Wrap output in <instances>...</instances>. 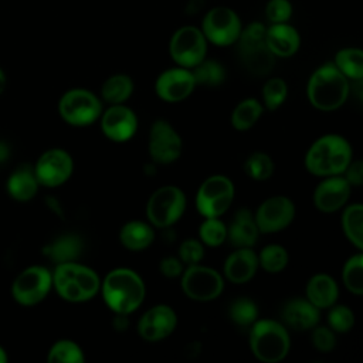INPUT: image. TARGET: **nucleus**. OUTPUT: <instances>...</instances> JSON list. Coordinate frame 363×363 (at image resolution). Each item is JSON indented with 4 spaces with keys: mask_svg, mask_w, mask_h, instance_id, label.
<instances>
[{
    "mask_svg": "<svg viewBox=\"0 0 363 363\" xmlns=\"http://www.w3.org/2000/svg\"><path fill=\"white\" fill-rule=\"evenodd\" d=\"M284 322L295 330H308L318 325L319 309L308 299L295 298L288 301L282 308Z\"/></svg>",
    "mask_w": 363,
    "mask_h": 363,
    "instance_id": "nucleus-23",
    "label": "nucleus"
},
{
    "mask_svg": "<svg viewBox=\"0 0 363 363\" xmlns=\"http://www.w3.org/2000/svg\"><path fill=\"white\" fill-rule=\"evenodd\" d=\"M274 162L272 159L262 152H254L251 153L245 162H244V170L245 173L257 180V182H264L267 179H269L274 173Z\"/></svg>",
    "mask_w": 363,
    "mask_h": 363,
    "instance_id": "nucleus-36",
    "label": "nucleus"
},
{
    "mask_svg": "<svg viewBox=\"0 0 363 363\" xmlns=\"http://www.w3.org/2000/svg\"><path fill=\"white\" fill-rule=\"evenodd\" d=\"M223 269L230 282L244 284L255 275L258 269V255L251 247L238 248L225 258Z\"/></svg>",
    "mask_w": 363,
    "mask_h": 363,
    "instance_id": "nucleus-21",
    "label": "nucleus"
},
{
    "mask_svg": "<svg viewBox=\"0 0 363 363\" xmlns=\"http://www.w3.org/2000/svg\"><path fill=\"white\" fill-rule=\"evenodd\" d=\"M9 362V353L7 350L0 345V363H6Z\"/></svg>",
    "mask_w": 363,
    "mask_h": 363,
    "instance_id": "nucleus-50",
    "label": "nucleus"
},
{
    "mask_svg": "<svg viewBox=\"0 0 363 363\" xmlns=\"http://www.w3.org/2000/svg\"><path fill=\"white\" fill-rule=\"evenodd\" d=\"M259 233L269 234L286 228L295 218V206L285 196L267 199L254 214Z\"/></svg>",
    "mask_w": 363,
    "mask_h": 363,
    "instance_id": "nucleus-16",
    "label": "nucleus"
},
{
    "mask_svg": "<svg viewBox=\"0 0 363 363\" xmlns=\"http://www.w3.org/2000/svg\"><path fill=\"white\" fill-rule=\"evenodd\" d=\"M200 30L207 41L218 47H225L237 43L242 24L233 9L217 6L206 13Z\"/></svg>",
    "mask_w": 363,
    "mask_h": 363,
    "instance_id": "nucleus-11",
    "label": "nucleus"
},
{
    "mask_svg": "<svg viewBox=\"0 0 363 363\" xmlns=\"http://www.w3.org/2000/svg\"><path fill=\"white\" fill-rule=\"evenodd\" d=\"M335 67L349 79L362 81L363 78V52L360 48H342L335 55Z\"/></svg>",
    "mask_w": 363,
    "mask_h": 363,
    "instance_id": "nucleus-30",
    "label": "nucleus"
},
{
    "mask_svg": "<svg viewBox=\"0 0 363 363\" xmlns=\"http://www.w3.org/2000/svg\"><path fill=\"white\" fill-rule=\"evenodd\" d=\"M265 43L275 57H291L299 50L301 37L288 23H275L265 28Z\"/></svg>",
    "mask_w": 363,
    "mask_h": 363,
    "instance_id": "nucleus-22",
    "label": "nucleus"
},
{
    "mask_svg": "<svg viewBox=\"0 0 363 363\" xmlns=\"http://www.w3.org/2000/svg\"><path fill=\"white\" fill-rule=\"evenodd\" d=\"M337 295V284L326 274H316L306 284V299L318 309H325L335 305Z\"/></svg>",
    "mask_w": 363,
    "mask_h": 363,
    "instance_id": "nucleus-26",
    "label": "nucleus"
},
{
    "mask_svg": "<svg viewBox=\"0 0 363 363\" xmlns=\"http://www.w3.org/2000/svg\"><path fill=\"white\" fill-rule=\"evenodd\" d=\"M121 244L130 251H142L155 240L152 225L143 221H129L119 231Z\"/></svg>",
    "mask_w": 363,
    "mask_h": 363,
    "instance_id": "nucleus-28",
    "label": "nucleus"
},
{
    "mask_svg": "<svg viewBox=\"0 0 363 363\" xmlns=\"http://www.w3.org/2000/svg\"><path fill=\"white\" fill-rule=\"evenodd\" d=\"M312 345L316 350L322 353L332 352L336 345V337L332 329L326 326H313L312 328Z\"/></svg>",
    "mask_w": 363,
    "mask_h": 363,
    "instance_id": "nucleus-44",
    "label": "nucleus"
},
{
    "mask_svg": "<svg viewBox=\"0 0 363 363\" xmlns=\"http://www.w3.org/2000/svg\"><path fill=\"white\" fill-rule=\"evenodd\" d=\"M352 186L340 176H328L313 191V204L323 213H333L342 208L350 197Z\"/></svg>",
    "mask_w": 363,
    "mask_h": 363,
    "instance_id": "nucleus-20",
    "label": "nucleus"
},
{
    "mask_svg": "<svg viewBox=\"0 0 363 363\" xmlns=\"http://www.w3.org/2000/svg\"><path fill=\"white\" fill-rule=\"evenodd\" d=\"M182 288L190 299L206 302L220 296L224 279L216 269L193 264L183 272Z\"/></svg>",
    "mask_w": 363,
    "mask_h": 363,
    "instance_id": "nucleus-13",
    "label": "nucleus"
},
{
    "mask_svg": "<svg viewBox=\"0 0 363 363\" xmlns=\"http://www.w3.org/2000/svg\"><path fill=\"white\" fill-rule=\"evenodd\" d=\"M149 153L150 157L160 164H169L179 159L183 149V142L176 129L164 119L155 121L149 132Z\"/></svg>",
    "mask_w": 363,
    "mask_h": 363,
    "instance_id": "nucleus-15",
    "label": "nucleus"
},
{
    "mask_svg": "<svg viewBox=\"0 0 363 363\" xmlns=\"http://www.w3.org/2000/svg\"><path fill=\"white\" fill-rule=\"evenodd\" d=\"M47 360L50 363H84L82 349L69 339L57 340L48 350Z\"/></svg>",
    "mask_w": 363,
    "mask_h": 363,
    "instance_id": "nucleus-34",
    "label": "nucleus"
},
{
    "mask_svg": "<svg viewBox=\"0 0 363 363\" xmlns=\"http://www.w3.org/2000/svg\"><path fill=\"white\" fill-rule=\"evenodd\" d=\"M234 200L233 182L221 174L207 177L196 194V207L203 217H220Z\"/></svg>",
    "mask_w": 363,
    "mask_h": 363,
    "instance_id": "nucleus-10",
    "label": "nucleus"
},
{
    "mask_svg": "<svg viewBox=\"0 0 363 363\" xmlns=\"http://www.w3.org/2000/svg\"><path fill=\"white\" fill-rule=\"evenodd\" d=\"M350 162V143L343 136L335 133L315 140L305 156L308 172L320 177L342 174Z\"/></svg>",
    "mask_w": 363,
    "mask_h": 363,
    "instance_id": "nucleus-1",
    "label": "nucleus"
},
{
    "mask_svg": "<svg viewBox=\"0 0 363 363\" xmlns=\"http://www.w3.org/2000/svg\"><path fill=\"white\" fill-rule=\"evenodd\" d=\"M262 115V106L255 98L241 101L231 113V125L237 130H247L255 125Z\"/></svg>",
    "mask_w": 363,
    "mask_h": 363,
    "instance_id": "nucleus-31",
    "label": "nucleus"
},
{
    "mask_svg": "<svg viewBox=\"0 0 363 363\" xmlns=\"http://www.w3.org/2000/svg\"><path fill=\"white\" fill-rule=\"evenodd\" d=\"M362 218H363V206L360 203L346 207L342 216V227H343L345 235L357 250L363 248Z\"/></svg>",
    "mask_w": 363,
    "mask_h": 363,
    "instance_id": "nucleus-32",
    "label": "nucleus"
},
{
    "mask_svg": "<svg viewBox=\"0 0 363 363\" xmlns=\"http://www.w3.org/2000/svg\"><path fill=\"white\" fill-rule=\"evenodd\" d=\"M328 323L333 332L345 333L353 328L354 315L345 305H335V306L332 305L328 315Z\"/></svg>",
    "mask_w": 363,
    "mask_h": 363,
    "instance_id": "nucleus-41",
    "label": "nucleus"
},
{
    "mask_svg": "<svg viewBox=\"0 0 363 363\" xmlns=\"http://www.w3.org/2000/svg\"><path fill=\"white\" fill-rule=\"evenodd\" d=\"M51 275L57 294L68 302L88 301L101 289V281L96 272L75 261L55 264Z\"/></svg>",
    "mask_w": 363,
    "mask_h": 363,
    "instance_id": "nucleus-4",
    "label": "nucleus"
},
{
    "mask_svg": "<svg viewBox=\"0 0 363 363\" xmlns=\"http://www.w3.org/2000/svg\"><path fill=\"white\" fill-rule=\"evenodd\" d=\"M7 156H9V147L0 142V162L6 160Z\"/></svg>",
    "mask_w": 363,
    "mask_h": 363,
    "instance_id": "nucleus-49",
    "label": "nucleus"
},
{
    "mask_svg": "<svg viewBox=\"0 0 363 363\" xmlns=\"http://www.w3.org/2000/svg\"><path fill=\"white\" fill-rule=\"evenodd\" d=\"M258 233L252 213L247 208H240L227 228V238L237 248L252 247L257 242Z\"/></svg>",
    "mask_w": 363,
    "mask_h": 363,
    "instance_id": "nucleus-25",
    "label": "nucleus"
},
{
    "mask_svg": "<svg viewBox=\"0 0 363 363\" xmlns=\"http://www.w3.org/2000/svg\"><path fill=\"white\" fill-rule=\"evenodd\" d=\"M343 284L354 295L363 294V255L350 257L343 267Z\"/></svg>",
    "mask_w": 363,
    "mask_h": 363,
    "instance_id": "nucleus-37",
    "label": "nucleus"
},
{
    "mask_svg": "<svg viewBox=\"0 0 363 363\" xmlns=\"http://www.w3.org/2000/svg\"><path fill=\"white\" fill-rule=\"evenodd\" d=\"M200 241L208 247H218L227 240V227L218 217H206L199 228Z\"/></svg>",
    "mask_w": 363,
    "mask_h": 363,
    "instance_id": "nucleus-38",
    "label": "nucleus"
},
{
    "mask_svg": "<svg viewBox=\"0 0 363 363\" xmlns=\"http://www.w3.org/2000/svg\"><path fill=\"white\" fill-rule=\"evenodd\" d=\"M186 210V196L176 186H163L152 193L146 204V216L153 227L173 225Z\"/></svg>",
    "mask_w": 363,
    "mask_h": 363,
    "instance_id": "nucleus-8",
    "label": "nucleus"
},
{
    "mask_svg": "<svg viewBox=\"0 0 363 363\" xmlns=\"http://www.w3.org/2000/svg\"><path fill=\"white\" fill-rule=\"evenodd\" d=\"M203 257H204L203 242L196 238H187L179 247V259L183 264H187V265L199 264Z\"/></svg>",
    "mask_w": 363,
    "mask_h": 363,
    "instance_id": "nucleus-42",
    "label": "nucleus"
},
{
    "mask_svg": "<svg viewBox=\"0 0 363 363\" xmlns=\"http://www.w3.org/2000/svg\"><path fill=\"white\" fill-rule=\"evenodd\" d=\"M343 173H345L343 177L347 180L350 186H360L363 182V162L362 160L350 162Z\"/></svg>",
    "mask_w": 363,
    "mask_h": 363,
    "instance_id": "nucleus-46",
    "label": "nucleus"
},
{
    "mask_svg": "<svg viewBox=\"0 0 363 363\" xmlns=\"http://www.w3.org/2000/svg\"><path fill=\"white\" fill-rule=\"evenodd\" d=\"M265 16L271 24L288 23L292 16V4L289 0H269L265 6Z\"/></svg>",
    "mask_w": 363,
    "mask_h": 363,
    "instance_id": "nucleus-43",
    "label": "nucleus"
},
{
    "mask_svg": "<svg viewBox=\"0 0 363 363\" xmlns=\"http://www.w3.org/2000/svg\"><path fill=\"white\" fill-rule=\"evenodd\" d=\"M196 82L189 68H170L163 71L155 82L157 96L166 102H179L186 99L194 89Z\"/></svg>",
    "mask_w": 363,
    "mask_h": 363,
    "instance_id": "nucleus-17",
    "label": "nucleus"
},
{
    "mask_svg": "<svg viewBox=\"0 0 363 363\" xmlns=\"http://www.w3.org/2000/svg\"><path fill=\"white\" fill-rule=\"evenodd\" d=\"M40 186L58 187L72 174L74 162L71 155L60 147H52L40 155L33 166Z\"/></svg>",
    "mask_w": 363,
    "mask_h": 363,
    "instance_id": "nucleus-14",
    "label": "nucleus"
},
{
    "mask_svg": "<svg viewBox=\"0 0 363 363\" xmlns=\"http://www.w3.org/2000/svg\"><path fill=\"white\" fill-rule=\"evenodd\" d=\"M40 183L35 177L34 169L30 164L17 166L7 177L6 190L16 201H30L38 191Z\"/></svg>",
    "mask_w": 363,
    "mask_h": 363,
    "instance_id": "nucleus-24",
    "label": "nucleus"
},
{
    "mask_svg": "<svg viewBox=\"0 0 363 363\" xmlns=\"http://www.w3.org/2000/svg\"><path fill=\"white\" fill-rule=\"evenodd\" d=\"M265 28L261 23H251L241 30L237 40L242 64L255 75L268 74L275 64V55L265 43Z\"/></svg>",
    "mask_w": 363,
    "mask_h": 363,
    "instance_id": "nucleus-6",
    "label": "nucleus"
},
{
    "mask_svg": "<svg viewBox=\"0 0 363 363\" xmlns=\"http://www.w3.org/2000/svg\"><path fill=\"white\" fill-rule=\"evenodd\" d=\"M196 85L216 86L220 85L225 79L224 67L214 60H203L191 69Z\"/></svg>",
    "mask_w": 363,
    "mask_h": 363,
    "instance_id": "nucleus-33",
    "label": "nucleus"
},
{
    "mask_svg": "<svg viewBox=\"0 0 363 363\" xmlns=\"http://www.w3.org/2000/svg\"><path fill=\"white\" fill-rule=\"evenodd\" d=\"M349 79L335 67L333 62L319 67L308 81L309 102L319 111H335L349 96Z\"/></svg>",
    "mask_w": 363,
    "mask_h": 363,
    "instance_id": "nucleus-3",
    "label": "nucleus"
},
{
    "mask_svg": "<svg viewBox=\"0 0 363 363\" xmlns=\"http://www.w3.org/2000/svg\"><path fill=\"white\" fill-rule=\"evenodd\" d=\"M112 325H113V328H115L116 330H126L128 326H129V320H128L126 315H123V313H116V316H115Z\"/></svg>",
    "mask_w": 363,
    "mask_h": 363,
    "instance_id": "nucleus-47",
    "label": "nucleus"
},
{
    "mask_svg": "<svg viewBox=\"0 0 363 363\" xmlns=\"http://www.w3.org/2000/svg\"><path fill=\"white\" fill-rule=\"evenodd\" d=\"M250 347L264 363H278L289 352L291 340L284 325L271 319H257L251 325Z\"/></svg>",
    "mask_w": 363,
    "mask_h": 363,
    "instance_id": "nucleus-5",
    "label": "nucleus"
},
{
    "mask_svg": "<svg viewBox=\"0 0 363 363\" xmlns=\"http://www.w3.org/2000/svg\"><path fill=\"white\" fill-rule=\"evenodd\" d=\"M58 112L71 126H88L102 115V104L91 91L74 88L60 98Z\"/></svg>",
    "mask_w": 363,
    "mask_h": 363,
    "instance_id": "nucleus-7",
    "label": "nucleus"
},
{
    "mask_svg": "<svg viewBox=\"0 0 363 363\" xmlns=\"http://www.w3.org/2000/svg\"><path fill=\"white\" fill-rule=\"evenodd\" d=\"M177 325L174 311L167 305H156L146 311L138 323V332L147 342H157L167 337Z\"/></svg>",
    "mask_w": 363,
    "mask_h": 363,
    "instance_id": "nucleus-18",
    "label": "nucleus"
},
{
    "mask_svg": "<svg viewBox=\"0 0 363 363\" xmlns=\"http://www.w3.org/2000/svg\"><path fill=\"white\" fill-rule=\"evenodd\" d=\"M230 318L235 325L247 328L258 318L257 305L250 298H238L230 305Z\"/></svg>",
    "mask_w": 363,
    "mask_h": 363,
    "instance_id": "nucleus-39",
    "label": "nucleus"
},
{
    "mask_svg": "<svg viewBox=\"0 0 363 363\" xmlns=\"http://www.w3.org/2000/svg\"><path fill=\"white\" fill-rule=\"evenodd\" d=\"M102 296L111 311L129 315L143 302L145 284L135 271L116 268L105 277L102 282Z\"/></svg>",
    "mask_w": 363,
    "mask_h": 363,
    "instance_id": "nucleus-2",
    "label": "nucleus"
},
{
    "mask_svg": "<svg viewBox=\"0 0 363 363\" xmlns=\"http://www.w3.org/2000/svg\"><path fill=\"white\" fill-rule=\"evenodd\" d=\"M133 92V81L129 75L115 74L109 77L101 88V95L111 105L125 102Z\"/></svg>",
    "mask_w": 363,
    "mask_h": 363,
    "instance_id": "nucleus-29",
    "label": "nucleus"
},
{
    "mask_svg": "<svg viewBox=\"0 0 363 363\" xmlns=\"http://www.w3.org/2000/svg\"><path fill=\"white\" fill-rule=\"evenodd\" d=\"M288 86L286 82L281 78H271L264 84L262 98L264 104L269 111L278 109L286 99Z\"/></svg>",
    "mask_w": 363,
    "mask_h": 363,
    "instance_id": "nucleus-40",
    "label": "nucleus"
},
{
    "mask_svg": "<svg viewBox=\"0 0 363 363\" xmlns=\"http://www.w3.org/2000/svg\"><path fill=\"white\" fill-rule=\"evenodd\" d=\"M173 61L183 68H193L206 58L207 40L200 28L184 26L174 31L169 43Z\"/></svg>",
    "mask_w": 363,
    "mask_h": 363,
    "instance_id": "nucleus-12",
    "label": "nucleus"
},
{
    "mask_svg": "<svg viewBox=\"0 0 363 363\" xmlns=\"http://www.w3.org/2000/svg\"><path fill=\"white\" fill-rule=\"evenodd\" d=\"M6 85H7V77H6V72L3 71V68L0 67V95L4 92Z\"/></svg>",
    "mask_w": 363,
    "mask_h": 363,
    "instance_id": "nucleus-48",
    "label": "nucleus"
},
{
    "mask_svg": "<svg viewBox=\"0 0 363 363\" xmlns=\"http://www.w3.org/2000/svg\"><path fill=\"white\" fill-rule=\"evenodd\" d=\"M288 264V252L282 245H265L258 255V265L269 274L281 272Z\"/></svg>",
    "mask_w": 363,
    "mask_h": 363,
    "instance_id": "nucleus-35",
    "label": "nucleus"
},
{
    "mask_svg": "<svg viewBox=\"0 0 363 363\" xmlns=\"http://www.w3.org/2000/svg\"><path fill=\"white\" fill-rule=\"evenodd\" d=\"M101 129L108 139L126 142L138 129V118L130 108L116 104L101 115Z\"/></svg>",
    "mask_w": 363,
    "mask_h": 363,
    "instance_id": "nucleus-19",
    "label": "nucleus"
},
{
    "mask_svg": "<svg viewBox=\"0 0 363 363\" xmlns=\"http://www.w3.org/2000/svg\"><path fill=\"white\" fill-rule=\"evenodd\" d=\"M52 288V275L43 265L24 268L11 284V296L21 306L40 303Z\"/></svg>",
    "mask_w": 363,
    "mask_h": 363,
    "instance_id": "nucleus-9",
    "label": "nucleus"
},
{
    "mask_svg": "<svg viewBox=\"0 0 363 363\" xmlns=\"http://www.w3.org/2000/svg\"><path fill=\"white\" fill-rule=\"evenodd\" d=\"M82 248H84V244L78 235L65 234L55 238L51 244H48L44 248V254L54 264H61V262L75 261L81 255Z\"/></svg>",
    "mask_w": 363,
    "mask_h": 363,
    "instance_id": "nucleus-27",
    "label": "nucleus"
},
{
    "mask_svg": "<svg viewBox=\"0 0 363 363\" xmlns=\"http://www.w3.org/2000/svg\"><path fill=\"white\" fill-rule=\"evenodd\" d=\"M160 272L167 278H176L183 272V262L176 257H164L160 261Z\"/></svg>",
    "mask_w": 363,
    "mask_h": 363,
    "instance_id": "nucleus-45",
    "label": "nucleus"
}]
</instances>
